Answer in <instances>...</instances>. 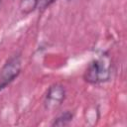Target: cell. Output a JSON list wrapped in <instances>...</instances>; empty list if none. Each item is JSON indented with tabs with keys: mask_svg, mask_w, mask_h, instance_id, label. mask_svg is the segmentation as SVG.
<instances>
[{
	"mask_svg": "<svg viewBox=\"0 0 127 127\" xmlns=\"http://www.w3.org/2000/svg\"><path fill=\"white\" fill-rule=\"evenodd\" d=\"M111 77V66L101 59L91 61L83 72V79L89 84L106 82Z\"/></svg>",
	"mask_w": 127,
	"mask_h": 127,
	"instance_id": "1",
	"label": "cell"
},
{
	"mask_svg": "<svg viewBox=\"0 0 127 127\" xmlns=\"http://www.w3.org/2000/svg\"><path fill=\"white\" fill-rule=\"evenodd\" d=\"M22 69V58L20 54L11 56L0 70V92L11 84L20 74Z\"/></svg>",
	"mask_w": 127,
	"mask_h": 127,
	"instance_id": "2",
	"label": "cell"
},
{
	"mask_svg": "<svg viewBox=\"0 0 127 127\" xmlns=\"http://www.w3.org/2000/svg\"><path fill=\"white\" fill-rule=\"evenodd\" d=\"M66 95L65 87L61 83L52 84L45 95L44 105L47 110H55L59 108L64 101Z\"/></svg>",
	"mask_w": 127,
	"mask_h": 127,
	"instance_id": "3",
	"label": "cell"
},
{
	"mask_svg": "<svg viewBox=\"0 0 127 127\" xmlns=\"http://www.w3.org/2000/svg\"><path fill=\"white\" fill-rule=\"evenodd\" d=\"M73 119V113L71 111H64L58 115L54 121L52 122V126H57V127H64L68 126Z\"/></svg>",
	"mask_w": 127,
	"mask_h": 127,
	"instance_id": "4",
	"label": "cell"
},
{
	"mask_svg": "<svg viewBox=\"0 0 127 127\" xmlns=\"http://www.w3.org/2000/svg\"><path fill=\"white\" fill-rule=\"evenodd\" d=\"M38 3L39 0H21L19 3V9L23 15H28L38 8Z\"/></svg>",
	"mask_w": 127,
	"mask_h": 127,
	"instance_id": "5",
	"label": "cell"
},
{
	"mask_svg": "<svg viewBox=\"0 0 127 127\" xmlns=\"http://www.w3.org/2000/svg\"><path fill=\"white\" fill-rule=\"evenodd\" d=\"M56 0H39L38 3V9H40L41 11L46 10L47 8H49Z\"/></svg>",
	"mask_w": 127,
	"mask_h": 127,
	"instance_id": "6",
	"label": "cell"
},
{
	"mask_svg": "<svg viewBox=\"0 0 127 127\" xmlns=\"http://www.w3.org/2000/svg\"><path fill=\"white\" fill-rule=\"evenodd\" d=\"M66 1H71V0H66Z\"/></svg>",
	"mask_w": 127,
	"mask_h": 127,
	"instance_id": "7",
	"label": "cell"
}]
</instances>
